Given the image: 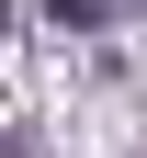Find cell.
Masks as SVG:
<instances>
[{
    "instance_id": "obj_1",
    "label": "cell",
    "mask_w": 147,
    "mask_h": 158,
    "mask_svg": "<svg viewBox=\"0 0 147 158\" xmlns=\"http://www.w3.org/2000/svg\"><path fill=\"white\" fill-rule=\"evenodd\" d=\"M113 11H136V0H57V23H113Z\"/></svg>"
}]
</instances>
